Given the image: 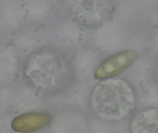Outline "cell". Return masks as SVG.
Returning a JSON list of instances; mask_svg holds the SVG:
<instances>
[{"instance_id":"obj_1","label":"cell","mask_w":158,"mask_h":133,"mask_svg":"<svg viewBox=\"0 0 158 133\" xmlns=\"http://www.w3.org/2000/svg\"><path fill=\"white\" fill-rule=\"evenodd\" d=\"M91 102L93 111L99 118L115 122L130 113L135 99L132 89L125 81L111 79L98 84L91 95Z\"/></svg>"},{"instance_id":"obj_2","label":"cell","mask_w":158,"mask_h":133,"mask_svg":"<svg viewBox=\"0 0 158 133\" xmlns=\"http://www.w3.org/2000/svg\"><path fill=\"white\" fill-rule=\"evenodd\" d=\"M135 57V54L131 51L111 55L98 66L95 71V76L99 79H104L120 74L134 62Z\"/></svg>"},{"instance_id":"obj_3","label":"cell","mask_w":158,"mask_h":133,"mask_svg":"<svg viewBox=\"0 0 158 133\" xmlns=\"http://www.w3.org/2000/svg\"><path fill=\"white\" fill-rule=\"evenodd\" d=\"M51 118L45 113H30L22 115L13 121V129L17 132L28 133L40 130L49 123Z\"/></svg>"},{"instance_id":"obj_4","label":"cell","mask_w":158,"mask_h":133,"mask_svg":"<svg viewBox=\"0 0 158 133\" xmlns=\"http://www.w3.org/2000/svg\"><path fill=\"white\" fill-rule=\"evenodd\" d=\"M132 133H158V109L149 108L138 113L131 123Z\"/></svg>"}]
</instances>
